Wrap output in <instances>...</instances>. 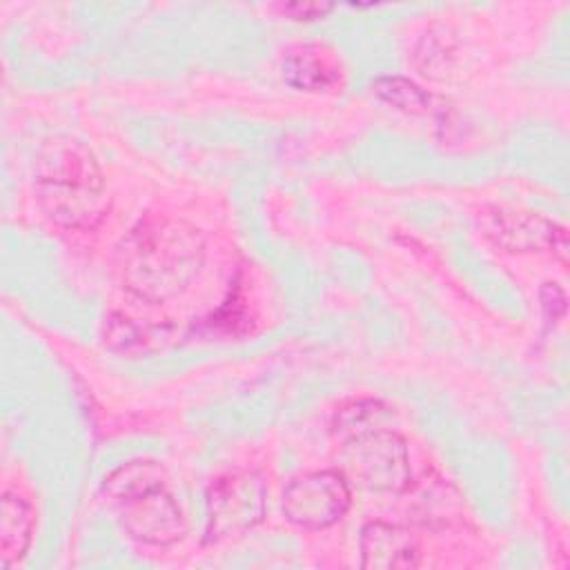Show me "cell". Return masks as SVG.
<instances>
[{
    "label": "cell",
    "instance_id": "cell-1",
    "mask_svg": "<svg viewBox=\"0 0 570 570\" xmlns=\"http://www.w3.org/2000/svg\"><path fill=\"white\" fill-rule=\"evenodd\" d=\"M122 285L140 301L165 303L183 294L205 263V238L183 218L149 214L118 249Z\"/></svg>",
    "mask_w": 570,
    "mask_h": 570
},
{
    "label": "cell",
    "instance_id": "cell-2",
    "mask_svg": "<svg viewBox=\"0 0 570 570\" xmlns=\"http://www.w3.org/2000/svg\"><path fill=\"white\" fill-rule=\"evenodd\" d=\"M33 194L47 218L65 229H91L109 209L96 156L69 138L51 140L40 149L33 167Z\"/></svg>",
    "mask_w": 570,
    "mask_h": 570
},
{
    "label": "cell",
    "instance_id": "cell-3",
    "mask_svg": "<svg viewBox=\"0 0 570 570\" xmlns=\"http://www.w3.org/2000/svg\"><path fill=\"white\" fill-rule=\"evenodd\" d=\"M341 463L345 479L370 492H403L412 479L407 445L394 428L343 441Z\"/></svg>",
    "mask_w": 570,
    "mask_h": 570
},
{
    "label": "cell",
    "instance_id": "cell-4",
    "mask_svg": "<svg viewBox=\"0 0 570 570\" xmlns=\"http://www.w3.org/2000/svg\"><path fill=\"white\" fill-rule=\"evenodd\" d=\"M265 481L254 470L220 474L207 490L205 543H218L252 530L265 517Z\"/></svg>",
    "mask_w": 570,
    "mask_h": 570
},
{
    "label": "cell",
    "instance_id": "cell-5",
    "mask_svg": "<svg viewBox=\"0 0 570 570\" xmlns=\"http://www.w3.org/2000/svg\"><path fill=\"white\" fill-rule=\"evenodd\" d=\"M479 229L488 243L508 254L552 252L568 265V232L563 225L525 209L488 205L479 212Z\"/></svg>",
    "mask_w": 570,
    "mask_h": 570
},
{
    "label": "cell",
    "instance_id": "cell-6",
    "mask_svg": "<svg viewBox=\"0 0 570 570\" xmlns=\"http://www.w3.org/2000/svg\"><path fill=\"white\" fill-rule=\"evenodd\" d=\"M352 505L350 481L338 470L305 472L283 490V514L303 530H325Z\"/></svg>",
    "mask_w": 570,
    "mask_h": 570
},
{
    "label": "cell",
    "instance_id": "cell-7",
    "mask_svg": "<svg viewBox=\"0 0 570 570\" xmlns=\"http://www.w3.org/2000/svg\"><path fill=\"white\" fill-rule=\"evenodd\" d=\"M120 523L131 539L145 546H171L187 534L185 514L167 488H156L122 503Z\"/></svg>",
    "mask_w": 570,
    "mask_h": 570
},
{
    "label": "cell",
    "instance_id": "cell-8",
    "mask_svg": "<svg viewBox=\"0 0 570 570\" xmlns=\"http://www.w3.org/2000/svg\"><path fill=\"white\" fill-rule=\"evenodd\" d=\"M361 566L372 570H410L421 563L416 537L387 521H370L361 530Z\"/></svg>",
    "mask_w": 570,
    "mask_h": 570
},
{
    "label": "cell",
    "instance_id": "cell-9",
    "mask_svg": "<svg viewBox=\"0 0 570 570\" xmlns=\"http://www.w3.org/2000/svg\"><path fill=\"white\" fill-rule=\"evenodd\" d=\"M174 341L169 325H151L125 314H109L102 325V343L114 354L136 358L163 352Z\"/></svg>",
    "mask_w": 570,
    "mask_h": 570
},
{
    "label": "cell",
    "instance_id": "cell-10",
    "mask_svg": "<svg viewBox=\"0 0 570 570\" xmlns=\"http://www.w3.org/2000/svg\"><path fill=\"white\" fill-rule=\"evenodd\" d=\"M36 512L27 499L16 492H4L0 503V559L2 566L18 563L33 539Z\"/></svg>",
    "mask_w": 570,
    "mask_h": 570
},
{
    "label": "cell",
    "instance_id": "cell-11",
    "mask_svg": "<svg viewBox=\"0 0 570 570\" xmlns=\"http://www.w3.org/2000/svg\"><path fill=\"white\" fill-rule=\"evenodd\" d=\"M281 73L292 89L305 91V94L330 91L332 87H336L341 76L336 62L327 53L314 47H305L301 51L289 53L283 60Z\"/></svg>",
    "mask_w": 570,
    "mask_h": 570
},
{
    "label": "cell",
    "instance_id": "cell-12",
    "mask_svg": "<svg viewBox=\"0 0 570 570\" xmlns=\"http://www.w3.org/2000/svg\"><path fill=\"white\" fill-rule=\"evenodd\" d=\"M165 481H167V472L158 461L134 459L105 476L102 494L109 501L122 505L156 488H165Z\"/></svg>",
    "mask_w": 570,
    "mask_h": 570
},
{
    "label": "cell",
    "instance_id": "cell-13",
    "mask_svg": "<svg viewBox=\"0 0 570 570\" xmlns=\"http://www.w3.org/2000/svg\"><path fill=\"white\" fill-rule=\"evenodd\" d=\"M394 423V410L372 396H358L341 403L332 416V432L341 441L374 432V430H385L392 428Z\"/></svg>",
    "mask_w": 570,
    "mask_h": 570
},
{
    "label": "cell",
    "instance_id": "cell-14",
    "mask_svg": "<svg viewBox=\"0 0 570 570\" xmlns=\"http://www.w3.org/2000/svg\"><path fill=\"white\" fill-rule=\"evenodd\" d=\"M370 91L376 100L403 114L421 116L432 114L434 109V96L403 76H379L376 80H372Z\"/></svg>",
    "mask_w": 570,
    "mask_h": 570
},
{
    "label": "cell",
    "instance_id": "cell-15",
    "mask_svg": "<svg viewBox=\"0 0 570 570\" xmlns=\"http://www.w3.org/2000/svg\"><path fill=\"white\" fill-rule=\"evenodd\" d=\"M461 497L456 494V490L448 483H434L432 488H428V492L423 497L416 499L414 503V512L419 514V521L425 525H445L450 523V519L459 517L461 512Z\"/></svg>",
    "mask_w": 570,
    "mask_h": 570
},
{
    "label": "cell",
    "instance_id": "cell-16",
    "mask_svg": "<svg viewBox=\"0 0 570 570\" xmlns=\"http://www.w3.org/2000/svg\"><path fill=\"white\" fill-rule=\"evenodd\" d=\"M330 11H334V4L330 2H287L281 4V13L292 20H318L325 18Z\"/></svg>",
    "mask_w": 570,
    "mask_h": 570
},
{
    "label": "cell",
    "instance_id": "cell-17",
    "mask_svg": "<svg viewBox=\"0 0 570 570\" xmlns=\"http://www.w3.org/2000/svg\"><path fill=\"white\" fill-rule=\"evenodd\" d=\"M539 301L543 307L546 321H559L566 312V294L557 283H543L539 289Z\"/></svg>",
    "mask_w": 570,
    "mask_h": 570
}]
</instances>
